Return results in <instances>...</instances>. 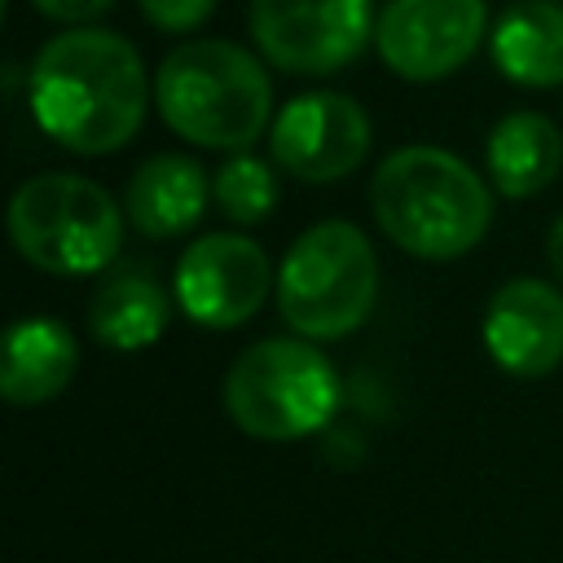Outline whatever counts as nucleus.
<instances>
[{
  "label": "nucleus",
  "mask_w": 563,
  "mask_h": 563,
  "mask_svg": "<svg viewBox=\"0 0 563 563\" xmlns=\"http://www.w3.org/2000/svg\"><path fill=\"white\" fill-rule=\"evenodd\" d=\"M378 303L374 242L347 220L303 229L277 268V308L286 325L312 343H330L365 325Z\"/></svg>",
  "instance_id": "obj_4"
},
{
  "label": "nucleus",
  "mask_w": 563,
  "mask_h": 563,
  "mask_svg": "<svg viewBox=\"0 0 563 563\" xmlns=\"http://www.w3.org/2000/svg\"><path fill=\"white\" fill-rule=\"evenodd\" d=\"M369 0H251V35L286 75H334L374 35Z\"/></svg>",
  "instance_id": "obj_7"
},
{
  "label": "nucleus",
  "mask_w": 563,
  "mask_h": 563,
  "mask_svg": "<svg viewBox=\"0 0 563 563\" xmlns=\"http://www.w3.org/2000/svg\"><path fill=\"white\" fill-rule=\"evenodd\" d=\"M136 4L158 31H172V35H185V31L202 26L216 9V0H136Z\"/></svg>",
  "instance_id": "obj_18"
},
{
  "label": "nucleus",
  "mask_w": 563,
  "mask_h": 563,
  "mask_svg": "<svg viewBox=\"0 0 563 563\" xmlns=\"http://www.w3.org/2000/svg\"><path fill=\"white\" fill-rule=\"evenodd\" d=\"M172 321L167 290L145 268H114L88 299V330L110 352H141L163 339Z\"/></svg>",
  "instance_id": "obj_14"
},
{
  "label": "nucleus",
  "mask_w": 563,
  "mask_h": 563,
  "mask_svg": "<svg viewBox=\"0 0 563 563\" xmlns=\"http://www.w3.org/2000/svg\"><path fill=\"white\" fill-rule=\"evenodd\" d=\"M163 123L202 150L242 154L273 128V84L255 53L233 40H189L154 75Z\"/></svg>",
  "instance_id": "obj_3"
},
{
  "label": "nucleus",
  "mask_w": 563,
  "mask_h": 563,
  "mask_svg": "<svg viewBox=\"0 0 563 563\" xmlns=\"http://www.w3.org/2000/svg\"><path fill=\"white\" fill-rule=\"evenodd\" d=\"M48 22H66V26H88L92 18H101L114 0H31Z\"/></svg>",
  "instance_id": "obj_19"
},
{
  "label": "nucleus",
  "mask_w": 563,
  "mask_h": 563,
  "mask_svg": "<svg viewBox=\"0 0 563 563\" xmlns=\"http://www.w3.org/2000/svg\"><path fill=\"white\" fill-rule=\"evenodd\" d=\"M79 347L75 334L53 317H22L4 330L0 352V396L9 405H44L62 396L75 378Z\"/></svg>",
  "instance_id": "obj_13"
},
{
  "label": "nucleus",
  "mask_w": 563,
  "mask_h": 563,
  "mask_svg": "<svg viewBox=\"0 0 563 563\" xmlns=\"http://www.w3.org/2000/svg\"><path fill=\"white\" fill-rule=\"evenodd\" d=\"M211 198V180L202 163L189 154H154L145 158L123 194V216L145 238H176L189 233Z\"/></svg>",
  "instance_id": "obj_12"
},
{
  "label": "nucleus",
  "mask_w": 563,
  "mask_h": 563,
  "mask_svg": "<svg viewBox=\"0 0 563 563\" xmlns=\"http://www.w3.org/2000/svg\"><path fill=\"white\" fill-rule=\"evenodd\" d=\"M369 114L343 92H303L282 106L268 128L273 163L308 185L343 180L369 154Z\"/></svg>",
  "instance_id": "obj_10"
},
{
  "label": "nucleus",
  "mask_w": 563,
  "mask_h": 563,
  "mask_svg": "<svg viewBox=\"0 0 563 563\" xmlns=\"http://www.w3.org/2000/svg\"><path fill=\"white\" fill-rule=\"evenodd\" d=\"M493 62L519 88L563 84V9L554 0H528L497 18Z\"/></svg>",
  "instance_id": "obj_16"
},
{
  "label": "nucleus",
  "mask_w": 563,
  "mask_h": 563,
  "mask_svg": "<svg viewBox=\"0 0 563 563\" xmlns=\"http://www.w3.org/2000/svg\"><path fill=\"white\" fill-rule=\"evenodd\" d=\"M484 163L501 198H532L550 189L563 167V132L537 110H515L488 132Z\"/></svg>",
  "instance_id": "obj_15"
},
{
  "label": "nucleus",
  "mask_w": 563,
  "mask_h": 563,
  "mask_svg": "<svg viewBox=\"0 0 563 563\" xmlns=\"http://www.w3.org/2000/svg\"><path fill=\"white\" fill-rule=\"evenodd\" d=\"M339 400V369L303 339H260L224 374V409L233 427L273 444L321 431Z\"/></svg>",
  "instance_id": "obj_5"
},
{
  "label": "nucleus",
  "mask_w": 563,
  "mask_h": 563,
  "mask_svg": "<svg viewBox=\"0 0 563 563\" xmlns=\"http://www.w3.org/2000/svg\"><path fill=\"white\" fill-rule=\"evenodd\" d=\"M9 238L18 255L53 277L101 273L123 246V211L114 198L75 172H44L9 198Z\"/></svg>",
  "instance_id": "obj_6"
},
{
  "label": "nucleus",
  "mask_w": 563,
  "mask_h": 563,
  "mask_svg": "<svg viewBox=\"0 0 563 563\" xmlns=\"http://www.w3.org/2000/svg\"><path fill=\"white\" fill-rule=\"evenodd\" d=\"M26 101L48 141L70 154H114L145 123L141 53L101 26H70L53 35L26 79Z\"/></svg>",
  "instance_id": "obj_1"
},
{
  "label": "nucleus",
  "mask_w": 563,
  "mask_h": 563,
  "mask_svg": "<svg viewBox=\"0 0 563 563\" xmlns=\"http://www.w3.org/2000/svg\"><path fill=\"white\" fill-rule=\"evenodd\" d=\"M545 260H550L554 282H563V216L550 224V238H545Z\"/></svg>",
  "instance_id": "obj_20"
},
{
  "label": "nucleus",
  "mask_w": 563,
  "mask_h": 563,
  "mask_svg": "<svg viewBox=\"0 0 563 563\" xmlns=\"http://www.w3.org/2000/svg\"><path fill=\"white\" fill-rule=\"evenodd\" d=\"M211 198H216V207H220L224 220H233V224H260L277 207V176H273V167L264 158H255L251 150H242V154H229L216 167Z\"/></svg>",
  "instance_id": "obj_17"
},
{
  "label": "nucleus",
  "mask_w": 563,
  "mask_h": 563,
  "mask_svg": "<svg viewBox=\"0 0 563 563\" xmlns=\"http://www.w3.org/2000/svg\"><path fill=\"white\" fill-rule=\"evenodd\" d=\"M484 347L515 378H545L563 365V290L541 277H510L484 308Z\"/></svg>",
  "instance_id": "obj_11"
},
{
  "label": "nucleus",
  "mask_w": 563,
  "mask_h": 563,
  "mask_svg": "<svg viewBox=\"0 0 563 563\" xmlns=\"http://www.w3.org/2000/svg\"><path fill=\"white\" fill-rule=\"evenodd\" d=\"M484 0H387L374 22V48L387 70L431 84L462 70L484 44Z\"/></svg>",
  "instance_id": "obj_8"
},
{
  "label": "nucleus",
  "mask_w": 563,
  "mask_h": 563,
  "mask_svg": "<svg viewBox=\"0 0 563 563\" xmlns=\"http://www.w3.org/2000/svg\"><path fill=\"white\" fill-rule=\"evenodd\" d=\"M273 282L260 242L246 233H207L176 260V308L202 330H238L264 308Z\"/></svg>",
  "instance_id": "obj_9"
},
{
  "label": "nucleus",
  "mask_w": 563,
  "mask_h": 563,
  "mask_svg": "<svg viewBox=\"0 0 563 563\" xmlns=\"http://www.w3.org/2000/svg\"><path fill=\"white\" fill-rule=\"evenodd\" d=\"M369 207L387 242L413 260H457L493 224L488 180L440 145L391 150L369 180Z\"/></svg>",
  "instance_id": "obj_2"
}]
</instances>
